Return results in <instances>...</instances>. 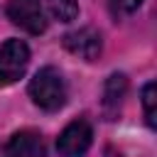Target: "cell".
Returning <instances> with one entry per match:
<instances>
[{
	"instance_id": "52a82bcc",
	"label": "cell",
	"mask_w": 157,
	"mask_h": 157,
	"mask_svg": "<svg viewBox=\"0 0 157 157\" xmlns=\"http://www.w3.org/2000/svg\"><path fill=\"white\" fill-rule=\"evenodd\" d=\"M128 93V76L125 74H110L103 86V113L108 120H113L120 113V103Z\"/></svg>"
},
{
	"instance_id": "ba28073f",
	"label": "cell",
	"mask_w": 157,
	"mask_h": 157,
	"mask_svg": "<svg viewBox=\"0 0 157 157\" xmlns=\"http://www.w3.org/2000/svg\"><path fill=\"white\" fill-rule=\"evenodd\" d=\"M47 7L59 22H71L78 15V0H47Z\"/></svg>"
},
{
	"instance_id": "30bf717a",
	"label": "cell",
	"mask_w": 157,
	"mask_h": 157,
	"mask_svg": "<svg viewBox=\"0 0 157 157\" xmlns=\"http://www.w3.org/2000/svg\"><path fill=\"white\" fill-rule=\"evenodd\" d=\"M142 5V0H113V7L120 12H135Z\"/></svg>"
},
{
	"instance_id": "5b68a950",
	"label": "cell",
	"mask_w": 157,
	"mask_h": 157,
	"mask_svg": "<svg viewBox=\"0 0 157 157\" xmlns=\"http://www.w3.org/2000/svg\"><path fill=\"white\" fill-rule=\"evenodd\" d=\"M61 42H64L66 52H71L74 56H78L83 61H96L101 56V52H103L101 34L93 27H78L74 32H66Z\"/></svg>"
},
{
	"instance_id": "8fae6325",
	"label": "cell",
	"mask_w": 157,
	"mask_h": 157,
	"mask_svg": "<svg viewBox=\"0 0 157 157\" xmlns=\"http://www.w3.org/2000/svg\"><path fill=\"white\" fill-rule=\"evenodd\" d=\"M108 157H120V155H113V152H110V150H108Z\"/></svg>"
},
{
	"instance_id": "3957f363",
	"label": "cell",
	"mask_w": 157,
	"mask_h": 157,
	"mask_svg": "<svg viewBox=\"0 0 157 157\" xmlns=\"http://www.w3.org/2000/svg\"><path fill=\"white\" fill-rule=\"evenodd\" d=\"M5 12L12 25L29 34H42L47 29V15L42 0H7Z\"/></svg>"
},
{
	"instance_id": "7a4b0ae2",
	"label": "cell",
	"mask_w": 157,
	"mask_h": 157,
	"mask_svg": "<svg viewBox=\"0 0 157 157\" xmlns=\"http://www.w3.org/2000/svg\"><path fill=\"white\" fill-rule=\"evenodd\" d=\"M29 66V47L22 39H7L0 47V88L25 76Z\"/></svg>"
},
{
	"instance_id": "9c48e42d",
	"label": "cell",
	"mask_w": 157,
	"mask_h": 157,
	"mask_svg": "<svg viewBox=\"0 0 157 157\" xmlns=\"http://www.w3.org/2000/svg\"><path fill=\"white\" fill-rule=\"evenodd\" d=\"M155 103H157V88L155 81H150L142 88V110H145V123L150 128H155Z\"/></svg>"
},
{
	"instance_id": "7c38bea8",
	"label": "cell",
	"mask_w": 157,
	"mask_h": 157,
	"mask_svg": "<svg viewBox=\"0 0 157 157\" xmlns=\"http://www.w3.org/2000/svg\"><path fill=\"white\" fill-rule=\"evenodd\" d=\"M0 157H5V152H2V150H0Z\"/></svg>"
},
{
	"instance_id": "8992f818",
	"label": "cell",
	"mask_w": 157,
	"mask_h": 157,
	"mask_svg": "<svg viewBox=\"0 0 157 157\" xmlns=\"http://www.w3.org/2000/svg\"><path fill=\"white\" fill-rule=\"evenodd\" d=\"M5 157H47V145L37 130H20L10 137Z\"/></svg>"
},
{
	"instance_id": "6da1fadb",
	"label": "cell",
	"mask_w": 157,
	"mask_h": 157,
	"mask_svg": "<svg viewBox=\"0 0 157 157\" xmlns=\"http://www.w3.org/2000/svg\"><path fill=\"white\" fill-rule=\"evenodd\" d=\"M27 91H29L32 103L39 105L47 113H54V110L64 108V103H66V81H64L61 71L54 69V66L39 69L29 78Z\"/></svg>"
},
{
	"instance_id": "277c9868",
	"label": "cell",
	"mask_w": 157,
	"mask_h": 157,
	"mask_svg": "<svg viewBox=\"0 0 157 157\" xmlns=\"http://www.w3.org/2000/svg\"><path fill=\"white\" fill-rule=\"evenodd\" d=\"M93 142V128L86 118H78L69 123L59 137H56V150L61 157H83Z\"/></svg>"
}]
</instances>
